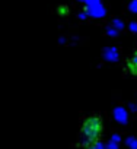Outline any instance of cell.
Returning <instances> with one entry per match:
<instances>
[{"instance_id": "6da1fadb", "label": "cell", "mask_w": 137, "mask_h": 149, "mask_svg": "<svg viewBox=\"0 0 137 149\" xmlns=\"http://www.w3.org/2000/svg\"><path fill=\"white\" fill-rule=\"evenodd\" d=\"M101 129H102V124H101V120L98 117L86 118L83 123V127H82V134H83L85 143L93 145L101 134Z\"/></svg>"}]
</instances>
